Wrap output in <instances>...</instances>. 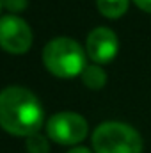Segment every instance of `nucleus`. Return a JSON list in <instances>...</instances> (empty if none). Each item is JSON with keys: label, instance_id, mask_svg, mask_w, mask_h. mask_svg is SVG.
I'll return each mask as SVG.
<instances>
[{"label": "nucleus", "instance_id": "f257e3e1", "mask_svg": "<svg viewBox=\"0 0 151 153\" xmlns=\"http://www.w3.org/2000/svg\"><path fill=\"white\" fill-rule=\"evenodd\" d=\"M43 125V107L38 96L25 87H7L0 93V126L13 135L38 134Z\"/></svg>", "mask_w": 151, "mask_h": 153}, {"label": "nucleus", "instance_id": "f03ea898", "mask_svg": "<svg viewBox=\"0 0 151 153\" xmlns=\"http://www.w3.org/2000/svg\"><path fill=\"white\" fill-rule=\"evenodd\" d=\"M46 70L61 78H73L85 70V52L71 38L52 39L43 50Z\"/></svg>", "mask_w": 151, "mask_h": 153}, {"label": "nucleus", "instance_id": "7ed1b4c3", "mask_svg": "<svg viewBox=\"0 0 151 153\" xmlns=\"http://www.w3.org/2000/svg\"><path fill=\"white\" fill-rule=\"evenodd\" d=\"M93 148L96 153H142V139L126 123L105 121L93 134Z\"/></svg>", "mask_w": 151, "mask_h": 153}, {"label": "nucleus", "instance_id": "20e7f679", "mask_svg": "<svg viewBox=\"0 0 151 153\" xmlns=\"http://www.w3.org/2000/svg\"><path fill=\"white\" fill-rule=\"evenodd\" d=\"M89 132L87 121L76 112H59L52 116L46 123V134L59 144H76L85 139Z\"/></svg>", "mask_w": 151, "mask_h": 153}, {"label": "nucleus", "instance_id": "39448f33", "mask_svg": "<svg viewBox=\"0 0 151 153\" xmlns=\"http://www.w3.org/2000/svg\"><path fill=\"white\" fill-rule=\"evenodd\" d=\"M32 45V30L21 18L7 14L0 18V46L9 53H25Z\"/></svg>", "mask_w": 151, "mask_h": 153}, {"label": "nucleus", "instance_id": "423d86ee", "mask_svg": "<svg viewBox=\"0 0 151 153\" xmlns=\"http://www.w3.org/2000/svg\"><path fill=\"white\" fill-rule=\"evenodd\" d=\"M119 52V39L107 27H96L89 32L85 41V53L96 64L112 62Z\"/></svg>", "mask_w": 151, "mask_h": 153}, {"label": "nucleus", "instance_id": "0eeeda50", "mask_svg": "<svg viewBox=\"0 0 151 153\" xmlns=\"http://www.w3.org/2000/svg\"><path fill=\"white\" fill-rule=\"evenodd\" d=\"M128 4H130V0H96L98 11L109 20L121 18L128 11Z\"/></svg>", "mask_w": 151, "mask_h": 153}, {"label": "nucleus", "instance_id": "6e6552de", "mask_svg": "<svg viewBox=\"0 0 151 153\" xmlns=\"http://www.w3.org/2000/svg\"><path fill=\"white\" fill-rule=\"evenodd\" d=\"M82 82L89 89H101L107 84V73L100 66H85L82 71Z\"/></svg>", "mask_w": 151, "mask_h": 153}, {"label": "nucleus", "instance_id": "1a4fd4ad", "mask_svg": "<svg viewBox=\"0 0 151 153\" xmlns=\"http://www.w3.org/2000/svg\"><path fill=\"white\" fill-rule=\"evenodd\" d=\"M27 150L29 153H48V141L41 134H32L27 137Z\"/></svg>", "mask_w": 151, "mask_h": 153}, {"label": "nucleus", "instance_id": "9d476101", "mask_svg": "<svg viewBox=\"0 0 151 153\" xmlns=\"http://www.w3.org/2000/svg\"><path fill=\"white\" fill-rule=\"evenodd\" d=\"M4 7L11 13H20L27 7V0H4Z\"/></svg>", "mask_w": 151, "mask_h": 153}, {"label": "nucleus", "instance_id": "9b49d317", "mask_svg": "<svg viewBox=\"0 0 151 153\" xmlns=\"http://www.w3.org/2000/svg\"><path fill=\"white\" fill-rule=\"evenodd\" d=\"M133 4H135L141 11L150 13V14H151V0H133Z\"/></svg>", "mask_w": 151, "mask_h": 153}, {"label": "nucleus", "instance_id": "f8f14e48", "mask_svg": "<svg viewBox=\"0 0 151 153\" xmlns=\"http://www.w3.org/2000/svg\"><path fill=\"white\" fill-rule=\"evenodd\" d=\"M68 153H91V150H87V148H73V150H70Z\"/></svg>", "mask_w": 151, "mask_h": 153}, {"label": "nucleus", "instance_id": "ddd939ff", "mask_svg": "<svg viewBox=\"0 0 151 153\" xmlns=\"http://www.w3.org/2000/svg\"><path fill=\"white\" fill-rule=\"evenodd\" d=\"M2 7H4V0H0V9H2Z\"/></svg>", "mask_w": 151, "mask_h": 153}]
</instances>
